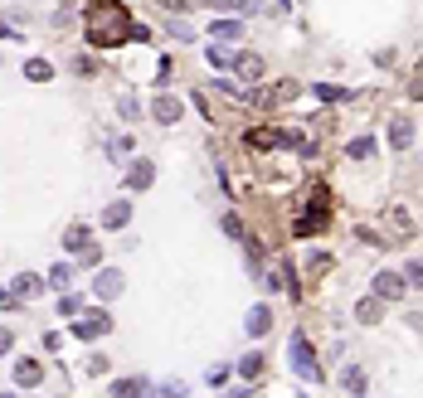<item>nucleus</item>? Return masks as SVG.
Listing matches in <instances>:
<instances>
[{
  "mask_svg": "<svg viewBox=\"0 0 423 398\" xmlns=\"http://www.w3.org/2000/svg\"><path fill=\"white\" fill-rule=\"evenodd\" d=\"M88 39L93 44H122V39H132V15L117 0H88Z\"/></svg>",
  "mask_w": 423,
  "mask_h": 398,
  "instance_id": "f257e3e1",
  "label": "nucleus"
},
{
  "mask_svg": "<svg viewBox=\"0 0 423 398\" xmlns=\"http://www.w3.org/2000/svg\"><path fill=\"white\" fill-rule=\"evenodd\" d=\"M326 229H331V194H326V185H316V189H311V199L302 204V214H297L292 234L307 239V234H326Z\"/></svg>",
  "mask_w": 423,
  "mask_h": 398,
  "instance_id": "f03ea898",
  "label": "nucleus"
},
{
  "mask_svg": "<svg viewBox=\"0 0 423 398\" xmlns=\"http://www.w3.org/2000/svg\"><path fill=\"white\" fill-rule=\"evenodd\" d=\"M287 360H292V370H297V379H321V360H316V350L307 345V335H292L287 340Z\"/></svg>",
  "mask_w": 423,
  "mask_h": 398,
  "instance_id": "7ed1b4c3",
  "label": "nucleus"
},
{
  "mask_svg": "<svg viewBox=\"0 0 423 398\" xmlns=\"http://www.w3.org/2000/svg\"><path fill=\"white\" fill-rule=\"evenodd\" d=\"M108 330H113V316H108V311H78V316H73V335H78V340H103Z\"/></svg>",
  "mask_w": 423,
  "mask_h": 398,
  "instance_id": "20e7f679",
  "label": "nucleus"
},
{
  "mask_svg": "<svg viewBox=\"0 0 423 398\" xmlns=\"http://www.w3.org/2000/svg\"><path fill=\"white\" fill-rule=\"evenodd\" d=\"M375 296H380V301H404V296H409L404 272H390V267H385V272H375Z\"/></svg>",
  "mask_w": 423,
  "mask_h": 398,
  "instance_id": "39448f33",
  "label": "nucleus"
},
{
  "mask_svg": "<svg viewBox=\"0 0 423 398\" xmlns=\"http://www.w3.org/2000/svg\"><path fill=\"white\" fill-rule=\"evenodd\" d=\"M113 398H156V384L146 374H127V379H113Z\"/></svg>",
  "mask_w": 423,
  "mask_h": 398,
  "instance_id": "423d86ee",
  "label": "nucleus"
},
{
  "mask_svg": "<svg viewBox=\"0 0 423 398\" xmlns=\"http://www.w3.org/2000/svg\"><path fill=\"white\" fill-rule=\"evenodd\" d=\"M127 292V277L117 272V267H98V277H93V296H103V301H113V296Z\"/></svg>",
  "mask_w": 423,
  "mask_h": 398,
  "instance_id": "0eeeda50",
  "label": "nucleus"
},
{
  "mask_svg": "<svg viewBox=\"0 0 423 398\" xmlns=\"http://www.w3.org/2000/svg\"><path fill=\"white\" fill-rule=\"evenodd\" d=\"M254 151H282V146H292V136L287 132H278V127H254V132L244 136Z\"/></svg>",
  "mask_w": 423,
  "mask_h": 398,
  "instance_id": "6e6552de",
  "label": "nucleus"
},
{
  "mask_svg": "<svg viewBox=\"0 0 423 398\" xmlns=\"http://www.w3.org/2000/svg\"><path fill=\"white\" fill-rule=\"evenodd\" d=\"M390 146H395V151H409V146H414V117H404V112L390 117Z\"/></svg>",
  "mask_w": 423,
  "mask_h": 398,
  "instance_id": "1a4fd4ad",
  "label": "nucleus"
},
{
  "mask_svg": "<svg viewBox=\"0 0 423 398\" xmlns=\"http://www.w3.org/2000/svg\"><path fill=\"white\" fill-rule=\"evenodd\" d=\"M244 330H249V335H254V340H263V335H268V330H273V306H268V301H258L254 311H249V316H244Z\"/></svg>",
  "mask_w": 423,
  "mask_h": 398,
  "instance_id": "9d476101",
  "label": "nucleus"
},
{
  "mask_svg": "<svg viewBox=\"0 0 423 398\" xmlns=\"http://www.w3.org/2000/svg\"><path fill=\"white\" fill-rule=\"evenodd\" d=\"M234 73H239L244 83H258V78H263V53H254V49L234 53Z\"/></svg>",
  "mask_w": 423,
  "mask_h": 398,
  "instance_id": "9b49d317",
  "label": "nucleus"
},
{
  "mask_svg": "<svg viewBox=\"0 0 423 398\" xmlns=\"http://www.w3.org/2000/svg\"><path fill=\"white\" fill-rule=\"evenodd\" d=\"M151 185H156V160H132L127 189H151Z\"/></svg>",
  "mask_w": 423,
  "mask_h": 398,
  "instance_id": "f8f14e48",
  "label": "nucleus"
},
{
  "mask_svg": "<svg viewBox=\"0 0 423 398\" xmlns=\"http://www.w3.org/2000/svg\"><path fill=\"white\" fill-rule=\"evenodd\" d=\"M340 389H345V398H365V389H370L365 370H360V365H345V370H340Z\"/></svg>",
  "mask_w": 423,
  "mask_h": 398,
  "instance_id": "ddd939ff",
  "label": "nucleus"
},
{
  "mask_svg": "<svg viewBox=\"0 0 423 398\" xmlns=\"http://www.w3.org/2000/svg\"><path fill=\"white\" fill-rule=\"evenodd\" d=\"M209 34H214V44H239V39H244V25H239L234 15H219V20L209 25Z\"/></svg>",
  "mask_w": 423,
  "mask_h": 398,
  "instance_id": "4468645a",
  "label": "nucleus"
},
{
  "mask_svg": "<svg viewBox=\"0 0 423 398\" xmlns=\"http://www.w3.org/2000/svg\"><path fill=\"white\" fill-rule=\"evenodd\" d=\"M151 112H156V122H166V127H175V122L185 117V107H180V98H170V93H161Z\"/></svg>",
  "mask_w": 423,
  "mask_h": 398,
  "instance_id": "2eb2a0df",
  "label": "nucleus"
},
{
  "mask_svg": "<svg viewBox=\"0 0 423 398\" xmlns=\"http://www.w3.org/2000/svg\"><path fill=\"white\" fill-rule=\"evenodd\" d=\"M263 370H268L263 350H249V355L239 360V379H244V384H258V379H263Z\"/></svg>",
  "mask_w": 423,
  "mask_h": 398,
  "instance_id": "dca6fc26",
  "label": "nucleus"
},
{
  "mask_svg": "<svg viewBox=\"0 0 423 398\" xmlns=\"http://www.w3.org/2000/svg\"><path fill=\"white\" fill-rule=\"evenodd\" d=\"M44 287H49V282H44L39 272H20V277L10 282V292L20 296V301H25V296H39V292H44Z\"/></svg>",
  "mask_w": 423,
  "mask_h": 398,
  "instance_id": "f3484780",
  "label": "nucleus"
},
{
  "mask_svg": "<svg viewBox=\"0 0 423 398\" xmlns=\"http://www.w3.org/2000/svg\"><path fill=\"white\" fill-rule=\"evenodd\" d=\"M132 224V204L127 199H113L108 209H103V229H127Z\"/></svg>",
  "mask_w": 423,
  "mask_h": 398,
  "instance_id": "a211bd4d",
  "label": "nucleus"
},
{
  "mask_svg": "<svg viewBox=\"0 0 423 398\" xmlns=\"http://www.w3.org/2000/svg\"><path fill=\"white\" fill-rule=\"evenodd\" d=\"M39 379H44V365H39V360H20V365H15V384H20V389H34Z\"/></svg>",
  "mask_w": 423,
  "mask_h": 398,
  "instance_id": "6ab92c4d",
  "label": "nucleus"
},
{
  "mask_svg": "<svg viewBox=\"0 0 423 398\" xmlns=\"http://www.w3.org/2000/svg\"><path fill=\"white\" fill-rule=\"evenodd\" d=\"M63 248H68V253H83V248H93V229H83V224L63 229Z\"/></svg>",
  "mask_w": 423,
  "mask_h": 398,
  "instance_id": "aec40b11",
  "label": "nucleus"
},
{
  "mask_svg": "<svg viewBox=\"0 0 423 398\" xmlns=\"http://www.w3.org/2000/svg\"><path fill=\"white\" fill-rule=\"evenodd\" d=\"M380 316H385V301H380V296H365V301L355 306V320H360V325H375Z\"/></svg>",
  "mask_w": 423,
  "mask_h": 398,
  "instance_id": "412c9836",
  "label": "nucleus"
},
{
  "mask_svg": "<svg viewBox=\"0 0 423 398\" xmlns=\"http://www.w3.org/2000/svg\"><path fill=\"white\" fill-rule=\"evenodd\" d=\"M132 146H137V136H108L103 151H108V160H127V156H132Z\"/></svg>",
  "mask_w": 423,
  "mask_h": 398,
  "instance_id": "4be33fe9",
  "label": "nucleus"
},
{
  "mask_svg": "<svg viewBox=\"0 0 423 398\" xmlns=\"http://www.w3.org/2000/svg\"><path fill=\"white\" fill-rule=\"evenodd\" d=\"M204 58H209V68H219V73H229V68H234V53H229V44H209V49H204Z\"/></svg>",
  "mask_w": 423,
  "mask_h": 398,
  "instance_id": "5701e85b",
  "label": "nucleus"
},
{
  "mask_svg": "<svg viewBox=\"0 0 423 398\" xmlns=\"http://www.w3.org/2000/svg\"><path fill=\"white\" fill-rule=\"evenodd\" d=\"M390 229H395V239H414V219H409V209H390Z\"/></svg>",
  "mask_w": 423,
  "mask_h": 398,
  "instance_id": "b1692460",
  "label": "nucleus"
},
{
  "mask_svg": "<svg viewBox=\"0 0 423 398\" xmlns=\"http://www.w3.org/2000/svg\"><path fill=\"white\" fill-rule=\"evenodd\" d=\"M44 282H49V287H58V292H68V282H73V263H54Z\"/></svg>",
  "mask_w": 423,
  "mask_h": 398,
  "instance_id": "393cba45",
  "label": "nucleus"
},
{
  "mask_svg": "<svg viewBox=\"0 0 423 398\" xmlns=\"http://www.w3.org/2000/svg\"><path fill=\"white\" fill-rule=\"evenodd\" d=\"M311 98H321V103H350V93L336 88V83H316V88H311Z\"/></svg>",
  "mask_w": 423,
  "mask_h": 398,
  "instance_id": "a878e982",
  "label": "nucleus"
},
{
  "mask_svg": "<svg viewBox=\"0 0 423 398\" xmlns=\"http://www.w3.org/2000/svg\"><path fill=\"white\" fill-rule=\"evenodd\" d=\"M25 78H29V83H49V78H54V63H44V58H29V63H25Z\"/></svg>",
  "mask_w": 423,
  "mask_h": 398,
  "instance_id": "bb28decb",
  "label": "nucleus"
},
{
  "mask_svg": "<svg viewBox=\"0 0 423 398\" xmlns=\"http://www.w3.org/2000/svg\"><path fill=\"white\" fill-rule=\"evenodd\" d=\"M345 156H355V160H370V156H375V141H370V136H355V141L345 146Z\"/></svg>",
  "mask_w": 423,
  "mask_h": 398,
  "instance_id": "cd10ccee",
  "label": "nucleus"
},
{
  "mask_svg": "<svg viewBox=\"0 0 423 398\" xmlns=\"http://www.w3.org/2000/svg\"><path fill=\"white\" fill-rule=\"evenodd\" d=\"M244 103H249V107H273V88H249Z\"/></svg>",
  "mask_w": 423,
  "mask_h": 398,
  "instance_id": "c85d7f7f",
  "label": "nucleus"
},
{
  "mask_svg": "<svg viewBox=\"0 0 423 398\" xmlns=\"http://www.w3.org/2000/svg\"><path fill=\"white\" fill-rule=\"evenodd\" d=\"M302 267H307V272H326V267H331V253H321V248H316V253L302 258Z\"/></svg>",
  "mask_w": 423,
  "mask_h": 398,
  "instance_id": "c756f323",
  "label": "nucleus"
},
{
  "mask_svg": "<svg viewBox=\"0 0 423 398\" xmlns=\"http://www.w3.org/2000/svg\"><path fill=\"white\" fill-rule=\"evenodd\" d=\"M229 374H234L229 365H214V370L204 374V384H209V389H224V384H229Z\"/></svg>",
  "mask_w": 423,
  "mask_h": 398,
  "instance_id": "7c9ffc66",
  "label": "nucleus"
},
{
  "mask_svg": "<svg viewBox=\"0 0 423 398\" xmlns=\"http://www.w3.org/2000/svg\"><path fill=\"white\" fill-rule=\"evenodd\" d=\"M224 234H229V239H249V229H244L239 214H224Z\"/></svg>",
  "mask_w": 423,
  "mask_h": 398,
  "instance_id": "2f4dec72",
  "label": "nucleus"
},
{
  "mask_svg": "<svg viewBox=\"0 0 423 398\" xmlns=\"http://www.w3.org/2000/svg\"><path fill=\"white\" fill-rule=\"evenodd\" d=\"M404 282H409V287H423V258H414V263L404 267Z\"/></svg>",
  "mask_w": 423,
  "mask_h": 398,
  "instance_id": "473e14b6",
  "label": "nucleus"
},
{
  "mask_svg": "<svg viewBox=\"0 0 423 398\" xmlns=\"http://www.w3.org/2000/svg\"><path fill=\"white\" fill-rule=\"evenodd\" d=\"M73 73H98V58H93V53H78V58H73Z\"/></svg>",
  "mask_w": 423,
  "mask_h": 398,
  "instance_id": "72a5a7b5",
  "label": "nucleus"
},
{
  "mask_svg": "<svg viewBox=\"0 0 423 398\" xmlns=\"http://www.w3.org/2000/svg\"><path fill=\"white\" fill-rule=\"evenodd\" d=\"M170 39H195V29H190V25H185V20H170Z\"/></svg>",
  "mask_w": 423,
  "mask_h": 398,
  "instance_id": "f704fd0d",
  "label": "nucleus"
},
{
  "mask_svg": "<svg viewBox=\"0 0 423 398\" xmlns=\"http://www.w3.org/2000/svg\"><path fill=\"white\" fill-rule=\"evenodd\" d=\"M58 311H63V316H78L83 301H78V296H58Z\"/></svg>",
  "mask_w": 423,
  "mask_h": 398,
  "instance_id": "c9c22d12",
  "label": "nucleus"
},
{
  "mask_svg": "<svg viewBox=\"0 0 423 398\" xmlns=\"http://www.w3.org/2000/svg\"><path fill=\"white\" fill-rule=\"evenodd\" d=\"M78 267H103V253H98V248H83V253H78Z\"/></svg>",
  "mask_w": 423,
  "mask_h": 398,
  "instance_id": "e433bc0d",
  "label": "nucleus"
},
{
  "mask_svg": "<svg viewBox=\"0 0 423 398\" xmlns=\"http://www.w3.org/2000/svg\"><path fill=\"white\" fill-rule=\"evenodd\" d=\"M117 112H122V117H132V122H137V117H141V107L132 103V98H117Z\"/></svg>",
  "mask_w": 423,
  "mask_h": 398,
  "instance_id": "4c0bfd02",
  "label": "nucleus"
},
{
  "mask_svg": "<svg viewBox=\"0 0 423 398\" xmlns=\"http://www.w3.org/2000/svg\"><path fill=\"white\" fill-rule=\"evenodd\" d=\"M214 10H249V0H209Z\"/></svg>",
  "mask_w": 423,
  "mask_h": 398,
  "instance_id": "58836bf2",
  "label": "nucleus"
},
{
  "mask_svg": "<svg viewBox=\"0 0 423 398\" xmlns=\"http://www.w3.org/2000/svg\"><path fill=\"white\" fill-rule=\"evenodd\" d=\"M156 5H161V10H190L195 0H156Z\"/></svg>",
  "mask_w": 423,
  "mask_h": 398,
  "instance_id": "ea45409f",
  "label": "nucleus"
},
{
  "mask_svg": "<svg viewBox=\"0 0 423 398\" xmlns=\"http://www.w3.org/2000/svg\"><path fill=\"white\" fill-rule=\"evenodd\" d=\"M10 350H15V335H10V330L0 325V355H10Z\"/></svg>",
  "mask_w": 423,
  "mask_h": 398,
  "instance_id": "a19ab883",
  "label": "nucleus"
},
{
  "mask_svg": "<svg viewBox=\"0 0 423 398\" xmlns=\"http://www.w3.org/2000/svg\"><path fill=\"white\" fill-rule=\"evenodd\" d=\"M0 39H15V29H10V25H0Z\"/></svg>",
  "mask_w": 423,
  "mask_h": 398,
  "instance_id": "79ce46f5",
  "label": "nucleus"
},
{
  "mask_svg": "<svg viewBox=\"0 0 423 398\" xmlns=\"http://www.w3.org/2000/svg\"><path fill=\"white\" fill-rule=\"evenodd\" d=\"M0 398H15V394H0Z\"/></svg>",
  "mask_w": 423,
  "mask_h": 398,
  "instance_id": "37998d69",
  "label": "nucleus"
}]
</instances>
